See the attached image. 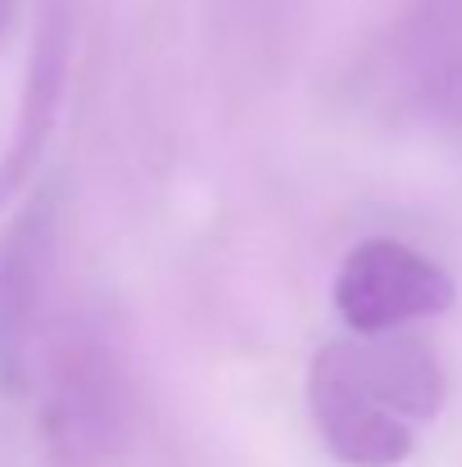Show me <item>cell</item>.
Instances as JSON below:
<instances>
[{
    "mask_svg": "<svg viewBox=\"0 0 462 467\" xmlns=\"http://www.w3.org/2000/svg\"><path fill=\"white\" fill-rule=\"evenodd\" d=\"M132 427L128 358L109 322L73 313L46 340L41 363V436L55 467L109 463Z\"/></svg>",
    "mask_w": 462,
    "mask_h": 467,
    "instance_id": "6da1fadb",
    "label": "cell"
},
{
    "mask_svg": "<svg viewBox=\"0 0 462 467\" xmlns=\"http://www.w3.org/2000/svg\"><path fill=\"white\" fill-rule=\"evenodd\" d=\"M454 305V277L408 241L372 236L354 245L335 273V309L354 336L408 331Z\"/></svg>",
    "mask_w": 462,
    "mask_h": 467,
    "instance_id": "7a4b0ae2",
    "label": "cell"
},
{
    "mask_svg": "<svg viewBox=\"0 0 462 467\" xmlns=\"http://www.w3.org/2000/svg\"><path fill=\"white\" fill-rule=\"evenodd\" d=\"M55 241H59V200L50 186H41L0 232V386L9 395H23L36 377L32 363L41 349Z\"/></svg>",
    "mask_w": 462,
    "mask_h": 467,
    "instance_id": "3957f363",
    "label": "cell"
},
{
    "mask_svg": "<svg viewBox=\"0 0 462 467\" xmlns=\"http://www.w3.org/2000/svg\"><path fill=\"white\" fill-rule=\"evenodd\" d=\"M308 404H313V422L326 450L344 467H399L417 445V427L395 418L385 404H376L358 386L335 340H326L313 358Z\"/></svg>",
    "mask_w": 462,
    "mask_h": 467,
    "instance_id": "277c9868",
    "label": "cell"
},
{
    "mask_svg": "<svg viewBox=\"0 0 462 467\" xmlns=\"http://www.w3.org/2000/svg\"><path fill=\"white\" fill-rule=\"evenodd\" d=\"M68 55H73V5L68 0H41L32 55H27V78H23V100H18V128L14 146L0 163V200H9L36 168L41 150L50 146L64 87H68Z\"/></svg>",
    "mask_w": 462,
    "mask_h": 467,
    "instance_id": "5b68a950",
    "label": "cell"
},
{
    "mask_svg": "<svg viewBox=\"0 0 462 467\" xmlns=\"http://www.w3.org/2000/svg\"><path fill=\"white\" fill-rule=\"evenodd\" d=\"M340 358L358 377V386L385 404L408 427H426L449 395L440 354L413 331H381V336H335Z\"/></svg>",
    "mask_w": 462,
    "mask_h": 467,
    "instance_id": "8992f818",
    "label": "cell"
},
{
    "mask_svg": "<svg viewBox=\"0 0 462 467\" xmlns=\"http://www.w3.org/2000/svg\"><path fill=\"white\" fill-rule=\"evenodd\" d=\"M399 100L426 123L462 128V46L399 82Z\"/></svg>",
    "mask_w": 462,
    "mask_h": 467,
    "instance_id": "52a82bcc",
    "label": "cell"
},
{
    "mask_svg": "<svg viewBox=\"0 0 462 467\" xmlns=\"http://www.w3.org/2000/svg\"><path fill=\"white\" fill-rule=\"evenodd\" d=\"M9 18H14V0H0V36L9 32Z\"/></svg>",
    "mask_w": 462,
    "mask_h": 467,
    "instance_id": "ba28073f",
    "label": "cell"
}]
</instances>
